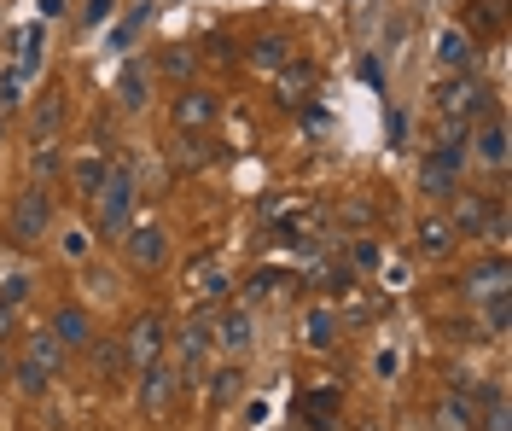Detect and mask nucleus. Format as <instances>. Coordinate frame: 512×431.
Listing matches in <instances>:
<instances>
[{"mask_svg":"<svg viewBox=\"0 0 512 431\" xmlns=\"http://www.w3.org/2000/svg\"><path fill=\"white\" fill-rule=\"evenodd\" d=\"M128 216H134V169L111 164L105 169V181L94 187V228L88 233H99V239H123Z\"/></svg>","mask_w":512,"mask_h":431,"instance_id":"nucleus-1","label":"nucleus"},{"mask_svg":"<svg viewBox=\"0 0 512 431\" xmlns=\"http://www.w3.org/2000/svg\"><path fill=\"white\" fill-rule=\"evenodd\" d=\"M47 233H53V199H47L41 187H24L18 199L6 204V239H12L18 251H35Z\"/></svg>","mask_w":512,"mask_h":431,"instance_id":"nucleus-2","label":"nucleus"},{"mask_svg":"<svg viewBox=\"0 0 512 431\" xmlns=\"http://www.w3.org/2000/svg\"><path fill=\"white\" fill-rule=\"evenodd\" d=\"M460 169H466V129H454V123H448V140H437V146L425 152L419 187H425L431 199H448V193L460 187Z\"/></svg>","mask_w":512,"mask_h":431,"instance_id":"nucleus-3","label":"nucleus"},{"mask_svg":"<svg viewBox=\"0 0 512 431\" xmlns=\"http://www.w3.org/2000/svg\"><path fill=\"white\" fill-rule=\"evenodd\" d=\"M437 111H443L454 129H472L483 111H489V88H483L472 70H454L443 88H437Z\"/></svg>","mask_w":512,"mask_h":431,"instance_id":"nucleus-4","label":"nucleus"},{"mask_svg":"<svg viewBox=\"0 0 512 431\" xmlns=\"http://www.w3.org/2000/svg\"><path fill=\"white\" fill-rule=\"evenodd\" d=\"M123 263L134 268V274H152V268L169 263V239H163L158 222H146V228L123 233Z\"/></svg>","mask_w":512,"mask_h":431,"instance_id":"nucleus-5","label":"nucleus"},{"mask_svg":"<svg viewBox=\"0 0 512 431\" xmlns=\"http://www.w3.org/2000/svg\"><path fill=\"white\" fill-rule=\"evenodd\" d=\"M163 321L158 315H140L134 327H128V338H123V356H128V373H140V367H152V362H163Z\"/></svg>","mask_w":512,"mask_h":431,"instance_id":"nucleus-6","label":"nucleus"},{"mask_svg":"<svg viewBox=\"0 0 512 431\" xmlns=\"http://www.w3.org/2000/svg\"><path fill=\"white\" fill-rule=\"evenodd\" d=\"M216 111H222L216 94H204V88H181V94H175V129L181 134H204L210 123H216Z\"/></svg>","mask_w":512,"mask_h":431,"instance_id":"nucleus-7","label":"nucleus"},{"mask_svg":"<svg viewBox=\"0 0 512 431\" xmlns=\"http://www.w3.org/2000/svg\"><path fill=\"white\" fill-rule=\"evenodd\" d=\"M483 222H489V199L454 187V193H448V228L454 233H483Z\"/></svg>","mask_w":512,"mask_h":431,"instance_id":"nucleus-8","label":"nucleus"},{"mask_svg":"<svg viewBox=\"0 0 512 431\" xmlns=\"http://www.w3.org/2000/svg\"><path fill=\"white\" fill-rule=\"evenodd\" d=\"M187 298H198V303H222L227 298V268L216 263V257H198V263L187 268Z\"/></svg>","mask_w":512,"mask_h":431,"instance_id":"nucleus-9","label":"nucleus"},{"mask_svg":"<svg viewBox=\"0 0 512 431\" xmlns=\"http://www.w3.org/2000/svg\"><path fill=\"white\" fill-rule=\"evenodd\" d=\"M210 344H216L210 321H192V327L181 332V373H175V379H204V356H210Z\"/></svg>","mask_w":512,"mask_h":431,"instance_id":"nucleus-10","label":"nucleus"},{"mask_svg":"<svg viewBox=\"0 0 512 431\" xmlns=\"http://www.w3.org/2000/svg\"><path fill=\"white\" fill-rule=\"evenodd\" d=\"M53 338H59L64 350H88V338H94V321H88V309H76V303H64L53 309Z\"/></svg>","mask_w":512,"mask_h":431,"instance_id":"nucleus-11","label":"nucleus"},{"mask_svg":"<svg viewBox=\"0 0 512 431\" xmlns=\"http://www.w3.org/2000/svg\"><path fill=\"white\" fill-rule=\"evenodd\" d=\"M169 397H175V367L169 362H152V367H140V408H169Z\"/></svg>","mask_w":512,"mask_h":431,"instance_id":"nucleus-12","label":"nucleus"},{"mask_svg":"<svg viewBox=\"0 0 512 431\" xmlns=\"http://www.w3.org/2000/svg\"><path fill=\"white\" fill-rule=\"evenodd\" d=\"M437 431H478V397L472 391H448V402L437 408Z\"/></svg>","mask_w":512,"mask_h":431,"instance_id":"nucleus-13","label":"nucleus"},{"mask_svg":"<svg viewBox=\"0 0 512 431\" xmlns=\"http://www.w3.org/2000/svg\"><path fill=\"white\" fill-rule=\"evenodd\" d=\"M501 24H507V6H501V0H472V6L460 12V30L472 35V41H478V35H501Z\"/></svg>","mask_w":512,"mask_h":431,"instance_id":"nucleus-14","label":"nucleus"},{"mask_svg":"<svg viewBox=\"0 0 512 431\" xmlns=\"http://www.w3.org/2000/svg\"><path fill=\"white\" fill-rule=\"evenodd\" d=\"M24 362L41 367V373H59V367H64V344L47 327H35L30 338H24Z\"/></svg>","mask_w":512,"mask_h":431,"instance_id":"nucleus-15","label":"nucleus"},{"mask_svg":"<svg viewBox=\"0 0 512 431\" xmlns=\"http://www.w3.org/2000/svg\"><path fill=\"white\" fill-rule=\"evenodd\" d=\"M472 53H478V41L460 30V24H448V30L437 35V59H443L448 70H472Z\"/></svg>","mask_w":512,"mask_h":431,"instance_id":"nucleus-16","label":"nucleus"},{"mask_svg":"<svg viewBox=\"0 0 512 431\" xmlns=\"http://www.w3.org/2000/svg\"><path fill=\"white\" fill-rule=\"evenodd\" d=\"M414 245H419V257H431V263H437V257H448V251H454V228H448V216H425Z\"/></svg>","mask_w":512,"mask_h":431,"instance_id":"nucleus-17","label":"nucleus"},{"mask_svg":"<svg viewBox=\"0 0 512 431\" xmlns=\"http://www.w3.org/2000/svg\"><path fill=\"white\" fill-rule=\"evenodd\" d=\"M88 362H94L99 379H117V373H128L123 338H88Z\"/></svg>","mask_w":512,"mask_h":431,"instance_id":"nucleus-18","label":"nucleus"},{"mask_svg":"<svg viewBox=\"0 0 512 431\" xmlns=\"http://www.w3.org/2000/svg\"><path fill=\"white\" fill-rule=\"evenodd\" d=\"M146 88H152V70L140 65V59H128L123 76H117V100H123V111H140V105H146Z\"/></svg>","mask_w":512,"mask_h":431,"instance_id":"nucleus-19","label":"nucleus"},{"mask_svg":"<svg viewBox=\"0 0 512 431\" xmlns=\"http://www.w3.org/2000/svg\"><path fill=\"white\" fill-rule=\"evenodd\" d=\"M472 140H478V158L489 169H507V123H501V117H489Z\"/></svg>","mask_w":512,"mask_h":431,"instance_id":"nucleus-20","label":"nucleus"},{"mask_svg":"<svg viewBox=\"0 0 512 431\" xmlns=\"http://www.w3.org/2000/svg\"><path fill=\"white\" fill-rule=\"evenodd\" d=\"M210 332L227 350H245L251 344V309H222V321H210Z\"/></svg>","mask_w":512,"mask_h":431,"instance_id":"nucleus-21","label":"nucleus"},{"mask_svg":"<svg viewBox=\"0 0 512 431\" xmlns=\"http://www.w3.org/2000/svg\"><path fill=\"white\" fill-rule=\"evenodd\" d=\"M489 292H507V263H501V257H489L483 268L466 274V298H472V303L489 298Z\"/></svg>","mask_w":512,"mask_h":431,"instance_id":"nucleus-22","label":"nucleus"},{"mask_svg":"<svg viewBox=\"0 0 512 431\" xmlns=\"http://www.w3.org/2000/svg\"><path fill=\"white\" fill-rule=\"evenodd\" d=\"M338 327H344V315H338V309H326V303H315V309H309V332H303V338H309V350H326V344L338 338Z\"/></svg>","mask_w":512,"mask_h":431,"instance_id":"nucleus-23","label":"nucleus"},{"mask_svg":"<svg viewBox=\"0 0 512 431\" xmlns=\"http://www.w3.org/2000/svg\"><path fill=\"white\" fill-rule=\"evenodd\" d=\"M274 76H280V100H303V94L315 88V70L303 65V59H286Z\"/></svg>","mask_w":512,"mask_h":431,"instance_id":"nucleus-24","label":"nucleus"},{"mask_svg":"<svg viewBox=\"0 0 512 431\" xmlns=\"http://www.w3.org/2000/svg\"><path fill=\"white\" fill-rule=\"evenodd\" d=\"M59 123H64V100H59V94H47V100L30 111V140H47V134H59Z\"/></svg>","mask_w":512,"mask_h":431,"instance_id":"nucleus-25","label":"nucleus"},{"mask_svg":"<svg viewBox=\"0 0 512 431\" xmlns=\"http://www.w3.org/2000/svg\"><path fill=\"white\" fill-rule=\"evenodd\" d=\"M344 268H350V274H379V268H384V245L361 233V239L350 245V263H344Z\"/></svg>","mask_w":512,"mask_h":431,"instance_id":"nucleus-26","label":"nucleus"},{"mask_svg":"<svg viewBox=\"0 0 512 431\" xmlns=\"http://www.w3.org/2000/svg\"><path fill=\"white\" fill-rule=\"evenodd\" d=\"M286 59H291V47L280 41V35H256L251 41V65L256 70H280Z\"/></svg>","mask_w":512,"mask_h":431,"instance_id":"nucleus-27","label":"nucleus"},{"mask_svg":"<svg viewBox=\"0 0 512 431\" xmlns=\"http://www.w3.org/2000/svg\"><path fill=\"white\" fill-rule=\"evenodd\" d=\"M105 169H111V164L99 158V146H94V152H82V158H76V187H82L88 199H94V187L105 181Z\"/></svg>","mask_w":512,"mask_h":431,"instance_id":"nucleus-28","label":"nucleus"},{"mask_svg":"<svg viewBox=\"0 0 512 431\" xmlns=\"http://www.w3.org/2000/svg\"><path fill=\"white\" fill-rule=\"evenodd\" d=\"M478 303H483V332H507V321H512L507 292H489V298H478Z\"/></svg>","mask_w":512,"mask_h":431,"instance_id":"nucleus-29","label":"nucleus"},{"mask_svg":"<svg viewBox=\"0 0 512 431\" xmlns=\"http://www.w3.org/2000/svg\"><path fill=\"white\" fill-rule=\"evenodd\" d=\"M210 402H216V408H233V402H239V367H216V379H210Z\"/></svg>","mask_w":512,"mask_h":431,"instance_id":"nucleus-30","label":"nucleus"},{"mask_svg":"<svg viewBox=\"0 0 512 431\" xmlns=\"http://www.w3.org/2000/svg\"><path fill=\"white\" fill-rule=\"evenodd\" d=\"M303 414H309V426H332V414H338V391H309V397H303Z\"/></svg>","mask_w":512,"mask_h":431,"instance_id":"nucleus-31","label":"nucleus"},{"mask_svg":"<svg viewBox=\"0 0 512 431\" xmlns=\"http://www.w3.org/2000/svg\"><path fill=\"white\" fill-rule=\"evenodd\" d=\"M35 65H41V24L18 30V76H30Z\"/></svg>","mask_w":512,"mask_h":431,"instance_id":"nucleus-32","label":"nucleus"},{"mask_svg":"<svg viewBox=\"0 0 512 431\" xmlns=\"http://www.w3.org/2000/svg\"><path fill=\"white\" fill-rule=\"evenodd\" d=\"M12 379H18V391H24V397H47V385H53V373H41V367H30V362L12 367Z\"/></svg>","mask_w":512,"mask_h":431,"instance_id":"nucleus-33","label":"nucleus"},{"mask_svg":"<svg viewBox=\"0 0 512 431\" xmlns=\"http://www.w3.org/2000/svg\"><path fill=\"white\" fill-rule=\"evenodd\" d=\"M30 169H35V181H47V175H59V146H53V140H35V152H30Z\"/></svg>","mask_w":512,"mask_h":431,"instance_id":"nucleus-34","label":"nucleus"},{"mask_svg":"<svg viewBox=\"0 0 512 431\" xmlns=\"http://www.w3.org/2000/svg\"><path fill=\"white\" fill-rule=\"evenodd\" d=\"M181 164H187V169H204V164H210V146H204V134H181Z\"/></svg>","mask_w":512,"mask_h":431,"instance_id":"nucleus-35","label":"nucleus"},{"mask_svg":"<svg viewBox=\"0 0 512 431\" xmlns=\"http://www.w3.org/2000/svg\"><path fill=\"white\" fill-rule=\"evenodd\" d=\"M24 298H30V274H6V280H0V303H12V309H18Z\"/></svg>","mask_w":512,"mask_h":431,"instance_id":"nucleus-36","label":"nucleus"},{"mask_svg":"<svg viewBox=\"0 0 512 431\" xmlns=\"http://www.w3.org/2000/svg\"><path fill=\"white\" fill-rule=\"evenodd\" d=\"M0 105H6V111H18V105H24V88H18V70H0Z\"/></svg>","mask_w":512,"mask_h":431,"instance_id":"nucleus-37","label":"nucleus"},{"mask_svg":"<svg viewBox=\"0 0 512 431\" xmlns=\"http://www.w3.org/2000/svg\"><path fill=\"white\" fill-rule=\"evenodd\" d=\"M111 12H117V0H88V12H82V18H88V24H105Z\"/></svg>","mask_w":512,"mask_h":431,"instance_id":"nucleus-38","label":"nucleus"},{"mask_svg":"<svg viewBox=\"0 0 512 431\" xmlns=\"http://www.w3.org/2000/svg\"><path fill=\"white\" fill-rule=\"evenodd\" d=\"M64 257H88V233H64Z\"/></svg>","mask_w":512,"mask_h":431,"instance_id":"nucleus-39","label":"nucleus"},{"mask_svg":"<svg viewBox=\"0 0 512 431\" xmlns=\"http://www.w3.org/2000/svg\"><path fill=\"white\" fill-rule=\"evenodd\" d=\"M274 286H280V280H274V274H256V280H251V298H268V292H274Z\"/></svg>","mask_w":512,"mask_h":431,"instance_id":"nucleus-40","label":"nucleus"},{"mask_svg":"<svg viewBox=\"0 0 512 431\" xmlns=\"http://www.w3.org/2000/svg\"><path fill=\"white\" fill-rule=\"evenodd\" d=\"M12 327H18V309H12V303H0V338H6Z\"/></svg>","mask_w":512,"mask_h":431,"instance_id":"nucleus-41","label":"nucleus"},{"mask_svg":"<svg viewBox=\"0 0 512 431\" xmlns=\"http://www.w3.org/2000/svg\"><path fill=\"white\" fill-rule=\"evenodd\" d=\"M70 12V0H41V18H64Z\"/></svg>","mask_w":512,"mask_h":431,"instance_id":"nucleus-42","label":"nucleus"},{"mask_svg":"<svg viewBox=\"0 0 512 431\" xmlns=\"http://www.w3.org/2000/svg\"><path fill=\"white\" fill-rule=\"evenodd\" d=\"M0 379H6V350H0Z\"/></svg>","mask_w":512,"mask_h":431,"instance_id":"nucleus-43","label":"nucleus"},{"mask_svg":"<svg viewBox=\"0 0 512 431\" xmlns=\"http://www.w3.org/2000/svg\"><path fill=\"white\" fill-rule=\"evenodd\" d=\"M0 134H6V123H0Z\"/></svg>","mask_w":512,"mask_h":431,"instance_id":"nucleus-44","label":"nucleus"}]
</instances>
